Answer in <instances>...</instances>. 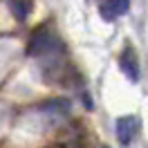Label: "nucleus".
<instances>
[{
  "label": "nucleus",
  "instance_id": "1",
  "mask_svg": "<svg viewBox=\"0 0 148 148\" xmlns=\"http://www.w3.org/2000/svg\"><path fill=\"white\" fill-rule=\"evenodd\" d=\"M141 128V121L135 114H123L117 119V139H119L121 146H128L130 141L135 139V135Z\"/></svg>",
  "mask_w": 148,
  "mask_h": 148
},
{
  "label": "nucleus",
  "instance_id": "2",
  "mask_svg": "<svg viewBox=\"0 0 148 148\" xmlns=\"http://www.w3.org/2000/svg\"><path fill=\"white\" fill-rule=\"evenodd\" d=\"M52 47H54L52 34H49L47 29H38L36 34L32 36V40H29L27 54L29 56H40V54H45V52H52Z\"/></svg>",
  "mask_w": 148,
  "mask_h": 148
},
{
  "label": "nucleus",
  "instance_id": "3",
  "mask_svg": "<svg viewBox=\"0 0 148 148\" xmlns=\"http://www.w3.org/2000/svg\"><path fill=\"white\" fill-rule=\"evenodd\" d=\"M119 65H121L123 74L128 76L130 81H137L139 79V65H137V58H135V52L130 47H126L123 54L119 56Z\"/></svg>",
  "mask_w": 148,
  "mask_h": 148
},
{
  "label": "nucleus",
  "instance_id": "4",
  "mask_svg": "<svg viewBox=\"0 0 148 148\" xmlns=\"http://www.w3.org/2000/svg\"><path fill=\"white\" fill-rule=\"evenodd\" d=\"M128 9H130V0H106V5L101 9V16L112 20L117 16H121V14H128Z\"/></svg>",
  "mask_w": 148,
  "mask_h": 148
},
{
  "label": "nucleus",
  "instance_id": "5",
  "mask_svg": "<svg viewBox=\"0 0 148 148\" xmlns=\"http://www.w3.org/2000/svg\"><path fill=\"white\" fill-rule=\"evenodd\" d=\"M11 11L18 20H25L32 11V0H11Z\"/></svg>",
  "mask_w": 148,
  "mask_h": 148
},
{
  "label": "nucleus",
  "instance_id": "6",
  "mask_svg": "<svg viewBox=\"0 0 148 148\" xmlns=\"http://www.w3.org/2000/svg\"><path fill=\"white\" fill-rule=\"evenodd\" d=\"M43 108H45V110H56V112H61V114H65V112L70 110V103L61 99V101H49V103H45Z\"/></svg>",
  "mask_w": 148,
  "mask_h": 148
},
{
  "label": "nucleus",
  "instance_id": "7",
  "mask_svg": "<svg viewBox=\"0 0 148 148\" xmlns=\"http://www.w3.org/2000/svg\"><path fill=\"white\" fill-rule=\"evenodd\" d=\"M45 148H63L61 144H52V146H45Z\"/></svg>",
  "mask_w": 148,
  "mask_h": 148
},
{
  "label": "nucleus",
  "instance_id": "8",
  "mask_svg": "<svg viewBox=\"0 0 148 148\" xmlns=\"http://www.w3.org/2000/svg\"><path fill=\"white\" fill-rule=\"evenodd\" d=\"M101 148H110V146H101Z\"/></svg>",
  "mask_w": 148,
  "mask_h": 148
}]
</instances>
